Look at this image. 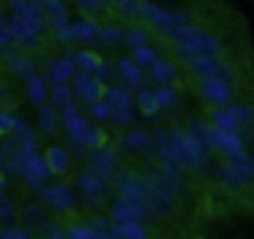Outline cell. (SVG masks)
<instances>
[{"label":"cell","mask_w":254,"mask_h":239,"mask_svg":"<svg viewBox=\"0 0 254 239\" xmlns=\"http://www.w3.org/2000/svg\"><path fill=\"white\" fill-rule=\"evenodd\" d=\"M44 163H48V170H51V178H69L73 174V156H69L62 145H51L48 152H44Z\"/></svg>","instance_id":"obj_1"},{"label":"cell","mask_w":254,"mask_h":239,"mask_svg":"<svg viewBox=\"0 0 254 239\" xmlns=\"http://www.w3.org/2000/svg\"><path fill=\"white\" fill-rule=\"evenodd\" d=\"M200 91H203L207 101H218V105H225V101H229V84H225V80H214V73H207L200 80Z\"/></svg>","instance_id":"obj_2"},{"label":"cell","mask_w":254,"mask_h":239,"mask_svg":"<svg viewBox=\"0 0 254 239\" xmlns=\"http://www.w3.org/2000/svg\"><path fill=\"white\" fill-rule=\"evenodd\" d=\"M44 199H48V207H55V210H69L73 207V189L65 185H51V189H44Z\"/></svg>","instance_id":"obj_3"},{"label":"cell","mask_w":254,"mask_h":239,"mask_svg":"<svg viewBox=\"0 0 254 239\" xmlns=\"http://www.w3.org/2000/svg\"><path fill=\"white\" fill-rule=\"evenodd\" d=\"M113 236H117V239H149V232H145L138 221H117Z\"/></svg>","instance_id":"obj_4"},{"label":"cell","mask_w":254,"mask_h":239,"mask_svg":"<svg viewBox=\"0 0 254 239\" xmlns=\"http://www.w3.org/2000/svg\"><path fill=\"white\" fill-rule=\"evenodd\" d=\"M26 174H29V181H33V178H37V181H44V178H51V170H48V163H44V156H29Z\"/></svg>","instance_id":"obj_5"},{"label":"cell","mask_w":254,"mask_h":239,"mask_svg":"<svg viewBox=\"0 0 254 239\" xmlns=\"http://www.w3.org/2000/svg\"><path fill=\"white\" fill-rule=\"evenodd\" d=\"M120 73H124V80H127L131 87H138V84H142V65H138V62L124 58V62H120Z\"/></svg>","instance_id":"obj_6"},{"label":"cell","mask_w":254,"mask_h":239,"mask_svg":"<svg viewBox=\"0 0 254 239\" xmlns=\"http://www.w3.org/2000/svg\"><path fill=\"white\" fill-rule=\"evenodd\" d=\"M156 109H160V98H156V91H142V95H138V112L153 116Z\"/></svg>","instance_id":"obj_7"},{"label":"cell","mask_w":254,"mask_h":239,"mask_svg":"<svg viewBox=\"0 0 254 239\" xmlns=\"http://www.w3.org/2000/svg\"><path fill=\"white\" fill-rule=\"evenodd\" d=\"M51 80H55V84H59V80H62V84H65V80H73V62L59 58V62H55V69H51Z\"/></svg>","instance_id":"obj_8"},{"label":"cell","mask_w":254,"mask_h":239,"mask_svg":"<svg viewBox=\"0 0 254 239\" xmlns=\"http://www.w3.org/2000/svg\"><path fill=\"white\" fill-rule=\"evenodd\" d=\"M84 145H87L91 152H98V149H106V145H109V134L106 131H91L87 138H84Z\"/></svg>","instance_id":"obj_9"},{"label":"cell","mask_w":254,"mask_h":239,"mask_svg":"<svg viewBox=\"0 0 254 239\" xmlns=\"http://www.w3.org/2000/svg\"><path fill=\"white\" fill-rule=\"evenodd\" d=\"M15 131H18V120L11 116V112H4V109H0V138H11Z\"/></svg>","instance_id":"obj_10"},{"label":"cell","mask_w":254,"mask_h":239,"mask_svg":"<svg viewBox=\"0 0 254 239\" xmlns=\"http://www.w3.org/2000/svg\"><path fill=\"white\" fill-rule=\"evenodd\" d=\"M171 76H175V65H171V62H160V58H156V65H153V80H160V84H167Z\"/></svg>","instance_id":"obj_11"},{"label":"cell","mask_w":254,"mask_h":239,"mask_svg":"<svg viewBox=\"0 0 254 239\" xmlns=\"http://www.w3.org/2000/svg\"><path fill=\"white\" fill-rule=\"evenodd\" d=\"M134 62H138V65H149V69H153V65H156V51L145 44V48H138V51H134Z\"/></svg>","instance_id":"obj_12"},{"label":"cell","mask_w":254,"mask_h":239,"mask_svg":"<svg viewBox=\"0 0 254 239\" xmlns=\"http://www.w3.org/2000/svg\"><path fill=\"white\" fill-rule=\"evenodd\" d=\"M244 159H247V163H254V127L244 134Z\"/></svg>","instance_id":"obj_13"},{"label":"cell","mask_w":254,"mask_h":239,"mask_svg":"<svg viewBox=\"0 0 254 239\" xmlns=\"http://www.w3.org/2000/svg\"><path fill=\"white\" fill-rule=\"evenodd\" d=\"M26 91H29V98L37 101V105L44 101V84H40V80H29V87H26Z\"/></svg>","instance_id":"obj_14"},{"label":"cell","mask_w":254,"mask_h":239,"mask_svg":"<svg viewBox=\"0 0 254 239\" xmlns=\"http://www.w3.org/2000/svg\"><path fill=\"white\" fill-rule=\"evenodd\" d=\"M0 181H4V178H0Z\"/></svg>","instance_id":"obj_15"}]
</instances>
